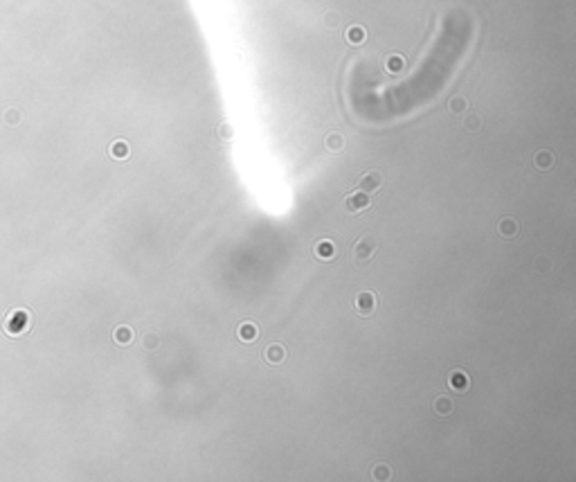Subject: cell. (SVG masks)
Here are the masks:
<instances>
[{"instance_id":"6da1fadb","label":"cell","mask_w":576,"mask_h":482,"mask_svg":"<svg viewBox=\"0 0 576 482\" xmlns=\"http://www.w3.org/2000/svg\"><path fill=\"white\" fill-rule=\"evenodd\" d=\"M5 329H7V334H12V336H18V334H23V331H27L30 329V313L23 311V309L12 311L7 316V320H5Z\"/></svg>"},{"instance_id":"7a4b0ae2","label":"cell","mask_w":576,"mask_h":482,"mask_svg":"<svg viewBox=\"0 0 576 482\" xmlns=\"http://www.w3.org/2000/svg\"><path fill=\"white\" fill-rule=\"evenodd\" d=\"M371 205L369 201V194H365V192H351V194H347L345 203H342V207H345V212H349V214H358V212H365L367 207Z\"/></svg>"},{"instance_id":"3957f363","label":"cell","mask_w":576,"mask_h":482,"mask_svg":"<svg viewBox=\"0 0 576 482\" xmlns=\"http://www.w3.org/2000/svg\"><path fill=\"white\" fill-rule=\"evenodd\" d=\"M383 183H385V178L380 171H367L358 180V190L365 192V194H374V192H378L383 187Z\"/></svg>"},{"instance_id":"277c9868","label":"cell","mask_w":576,"mask_h":482,"mask_svg":"<svg viewBox=\"0 0 576 482\" xmlns=\"http://www.w3.org/2000/svg\"><path fill=\"white\" fill-rule=\"evenodd\" d=\"M374 253H376V244H374V239H369V237H365V239H358L356 244H353V259L356 262H369L371 257H374Z\"/></svg>"},{"instance_id":"5b68a950","label":"cell","mask_w":576,"mask_h":482,"mask_svg":"<svg viewBox=\"0 0 576 482\" xmlns=\"http://www.w3.org/2000/svg\"><path fill=\"white\" fill-rule=\"evenodd\" d=\"M376 307H378V297L374 295L371 291H362L356 295V311L360 313V316H371V313L376 311Z\"/></svg>"},{"instance_id":"8992f818","label":"cell","mask_w":576,"mask_h":482,"mask_svg":"<svg viewBox=\"0 0 576 482\" xmlns=\"http://www.w3.org/2000/svg\"><path fill=\"white\" fill-rule=\"evenodd\" d=\"M448 385L453 390H457V392H464V390H468V385H471V379H468V374L464 372V370H453V372L448 374Z\"/></svg>"},{"instance_id":"52a82bcc","label":"cell","mask_w":576,"mask_h":482,"mask_svg":"<svg viewBox=\"0 0 576 482\" xmlns=\"http://www.w3.org/2000/svg\"><path fill=\"white\" fill-rule=\"evenodd\" d=\"M315 257L317 259H322V262H331L333 257H336V246H333V241H329V239H320V241H315Z\"/></svg>"},{"instance_id":"ba28073f","label":"cell","mask_w":576,"mask_h":482,"mask_svg":"<svg viewBox=\"0 0 576 482\" xmlns=\"http://www.w3.org/2000/svg\"><path fill=\"white\" fill-rule=\"evenodd\" d=\"M264 358L268 360L270 365H279V363H284L286 360V349H284L282 345H268L266 347V351H264Z\"/></svg>"},{"instance_id":"9c48e42d","label":"cell","mask_w":576,"mask_h":482,"mask_svg":"<svg viewBox=\"0 0 576 482\" xmlns=\"http://www.w3.org/2000/svg\"><path fill=\"white\" fill-rule=\"evenodd\" d=\"M236 336H239V340H243V343H254L257 336H259V329H257L254 322H241L239 329H236Z\"/></svg>"},{"instance_id":"30bf717a","label":"cell","mask_w":576,"mask_h":482,"mask_svg":"<svg viewBox=\"0 0 576 482\" xmlns=\"http://www.w3.org/2000/svg\"><path fill=\"white\" fill-rule=\"evenodd\" d=\"M455 410V403H453V399H448V397H437L432 401V412L437 414V417H448L450 412Z\"/></svg>"},{"instance_id":"8fae6325","label":"cell","mask_w":576,"mask_h":482,"mask_svg":"<svg viewBox=\"0 0 576 482\" xmlns=\"http://www.w3.org/2000/svg\"><path fill=\"white\" fill-rule=\"evenodd\" d=\"M133 338H135V334H133V329H131L129 325L117 327V329H115V334H113V340H115L117 345H131V343H133Z\"/></svg>"},{"instance_id":"7c38bea8","label":"cell","mask_w":576,"mask_h":482,"mask_svg":"<svg viewBox=\"0 0 576 482\" xmlns=\"http://www.w3.org/2000/svg\"><path fill=\"white\" fill-rule=\"evenodd\" d=\"M534 162H536V167H538V169H543V171L551 169V165H554V153H551V151H545V149H543V151L536 153Z\"/></svg>"},{"instance_id":"4fadbf2b","label":"cell","mask_w":576,"mask_h":482,"mask_svg":"<svg viewBox=\"0 0 576 482\" xmlns=\"http://www.w3.org/2000/svg\"><path fill=\"white\" fill-rule=\"evenodd\" d=\"M497 230H500V234H504L506 239H509V237H516V232H518V223L511 219V216H504V219H502L500 223H497Z\"/></svg>"},{"instance_id":"5bb4252c","label":"cell","mask_w":576,"mask_h":482,"mask_svg":"<svg viewBox=\"0 0 576 482\" xmlns=\"http://www.w3.org/2000/svg\"><path fill=\"white\" fill-rule=\"evenodd\" d=\"M324 142H327V149H329V151H333V153H338V151H342V149H345V138H342L340 133H329Z\"/></svg>"},{"instance_id":"9a60e30c","label":"cell","mask_w":576,"mask_h":482,"mask_svg":"<svg viewBox=\"0 0 576 482\" xmlns=\"http://www.w3.org/2000/svg\"><path fill=\"white\" fill-rule=\"evenodd\" d=\"M110 156H113V158H119V160H122V158H126V156H129V144L122 142V140H119V142H113V147H110Z\"/></svg>"},{"instance_id":"2e32d148","label":"cell","mask_w":576,"mask_h":482,"mask_svg":"<svg viewBox=\"0 0 576 482\" xmlns=\"http://www.w3.org/2000/svg\"><path fill=\"white\" fill-rule=\"evenodd\" d=\"M374 478L376 480H387V478H390V466H385V464L376 466V469H374Z\"/></svg>"},{"instance_id":"e0dca14e","label":"cell","mask_w":576,"mask_h":482,"mask_svg":"<svg viewBox=\"0 0 576 482\" xmlns=\"http://www.w3.org/2000/svg\"><path fill=\"white\" fill-rule=\"evenodd\" d=\"M144 347H147V349H156V347H158V336L156 334H147V336H144Z\"/></svg>"},{"instance_id":"ac0fdd59","label":"cell","mask_w":576,"mask_h":482,"mask_svg":"<svg viewBox=\"0 0 576 482\" xmlns=\"http://www.w3.org/2000/svg\"><path fill=\"white\" fill-rule=\"evenodd\" d=\"M351 38H362V30H360V32L353 30V32H351Z\"/></svg>"}]
</instances>
